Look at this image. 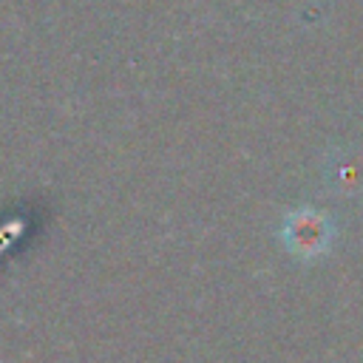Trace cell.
<instances>
[{
    "label": "cell",
    "instance_id": "6da1fadb",
    "mask_svg": "<svg viewBox=\"0 0 363 363\" xmlns=\"http://www.w3.org/2000/svg\"><path fill=\"white\" fill-rule=\"evenodd\" d=\"M329 227L323 216L312 210H298L284 221V241L295 255H315L323 250Z\"/></svg>",
    "mask_w": 363,
    "mask_h": 363
}]
</instances>
